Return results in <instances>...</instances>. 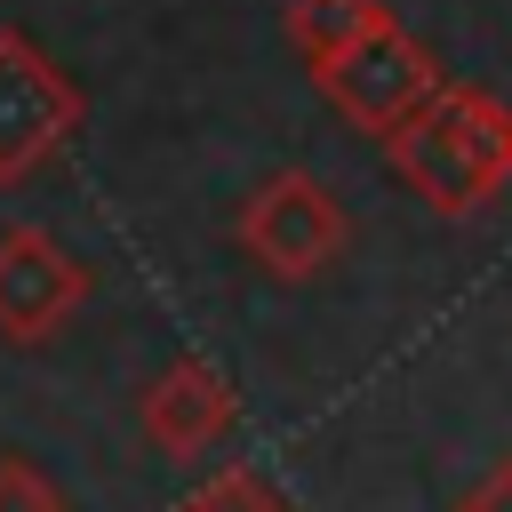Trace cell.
<instances>
[{
  "label": "cell",
  "mask_w": 512,
  "mask_h": 512,
  "mask_svg": "<svg viewBox=\"0 0 512 512\" xmlns=\"http://www.w3.org/2000/svg\"><path fill=\"white\" fill-rule=\"evenodd\" d=\"M376 144H384V168L432 216H480L488 200L512 192V104L472 80H440Z\"/></svg>",
  "instance_id": "cell-1"
},
{
  "label": "cell",
  "mask_w": 512,
  "mask_h": 512,
  "mask_svg": "<svg viewBox=\"0 0 512 512\" xmlns=\"http://www.w3.org/2000/svg\"><path fill=\"white\" fill-rule=\"evenodd\" d=\"M232 240L264 280H320L344 248H352V216L336 200L328 176L312 168H272L264 184H248V200L232 208Z\"/></svg>",
  "instance_id": "cell-2"
},
{
  "label": "cell",
  "mask_w": 512,
  "mask_h": 512,
  "mask_svg": "<svg viewBox=\"0 0 512 512\" xmlns=\"http://www.w3.org/2000/svg\"><path fill=\"white\" fill-rule=\"evenodd\" d=\"M80 120H88L80 80L40 40L0 24V184H32L80 136Z\"/></svg>",
  "instance_id": "cell-3"
},
{
  "label": "cell",
  "mask_w": 512,
  "mask_h": 512,
  "mask_svg": "<svg viewBox=\"0 0 512 512\" xmlns=\"http://www.w3.org/2000/svg\"><path fill=\"white\" fill-rule=\"evenodd\" d=\"M440 80H448V72H440V56H432L400 16L368 24L352 48H336L328 64H312V88H320V96H328L360 136H384L392 120H408Z\"/></svg>",
  "instance_id": "cell-4"
},
{
  "label": "cell",
  "mask_w": 512,
  "mask_h": 512,
  "mask_svg": "<svg viewBox=\"0 0 512 512\" xmlns=\"http://www.w3.org/2000/svg\"><path fill=\"white\" fill-rule=\"evenodd\" d=\"M96 272L48 232V224H8L0 232V336L8 344H48L80 304Z\"/></svg>",
  "instance_id": "cell-5"
},
{
  "label": "cell",
  "mask_w": 512,
  "mask_h": 512,
  "mask_svg": "<svg viewBox=\"0 0 512 512\" xmlns=\"http://www.w3.org/2000/svg\"><path fill=\"white\" fill-rule=\"evenodd\" d=\"M136 424H144V440H152L168 464H192V456H208V448L232 440L240 392H232V376H224L216 360H192V352H184V360H168V368L144 384Z\"/></svg>",
  "instance_id": "cell-6"
},
{
  "label": "cell",
  "mask_w": 512,
  "mask_h": 512,
  "mask_svg": "<svg viewBox=\"0 0 512 512\" xmlns=\"http://www.w3.org/2000/svg\"><path fill=\"white\" fill-rule=\"evenodd\" d=\"M392 8L384 0H288L280 8V32H288V48L304 56V72L312 64H328L336 48H352L368 24H384Z\"/></svg>",
  "instance_id": "cell-7"
},
{
  "label": "cell",
  "mask_w": 512,
  "mask_h": 512,
  "mask_svg": "<svg viewBox=\"0 0 512 512\" xmlns=\"http://www.w3.org/2000/svg\"><path fill=\"white\" fill-rule=\"evenodd\" d=\"M168 512H296L264 472H248V464H224L216 480H200L184 504H168Z\"/></svg>",
  "instance_id": "cell-8"
},
{
  "label": "cell",
  "mask_w": 512,
  "mask_h": 512,
  "mask_svg": "<svg viewBox=\"0 0 512 512\" xmlns=\"http://www.w3.org/2000/svg\"><path fill=\"white\" fill-rule=\"evenodd\" d=\"M0 512H72V504H64V488L32 456H8L0 448Z\"/></svg>",
  "instance_id": "cell-9"
},
{
  "label": "cell",
  "mask_w": 512,
  "mask_h": 512,
  "mask_svg": "<svg viewBox=\"0 0 512 512\" xmlns=\"http://www.w3.org/2000/svg\"><path fill=\"white\" fill-rule=\"evenodd\" d=\"M448 512H512V456H496V464H488V472H480Z\"/></svg>",
  "instance_id": "cell-10"
}]
</instances>
